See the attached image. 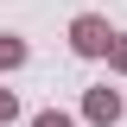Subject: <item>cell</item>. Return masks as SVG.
I'll use <instances>...</instances> for the list:
<instances>
[{
    "label": "cell",
    "mask_w": 127,
    "mask_h": 127,
    "mask_svg": "<svg viewBox=\"0 0 127 127\" xmlns=\"http://www.w3.org/2000/svg\"><path fill=\"white\" fill-rule=\"evenodd\" d=\"M89 114H95V121H108V114H114V95H108V89H95V95H89Z\"/></svg>",
    "instance_id": "7a4b0ae2"
},
{
    "label": "cell",
    "mask_w": 127,
    "mask_h": 127,
    "mask_svg": "<svg viewBox=\"0 0 127 127\" xmlns=\"http://www.w3.org/2000/svg\"><path fill=\"white\" fill-rule=\"evenodd\" d=\"M108 45V26L102 19H76V51H102Z\"/></svg>",
    "instance_id": "6da1fadb"
},
{
    "label": "cell",
    "mask_w": 127,
    "mask_h": 127,
    "mask_svg": "<svg viewBox=\"0 0 127 127\" xmlns=\"http://www.w3.org/2000/svg\"><path fill=\"white\" fill-rule=\"evenodd\" d=\"M38 127H76V121H64V114H38Z\"/></svg>",
    "instance_id": "277c9868"
},
{
    "label": "cell",
    "mask_w": 127,
    "mask_h": 127,
    "mask_svg": "<svg viewBox=\"0 0 127 127\" xmlns=\"http://www.w3.org/2000/svg\"><path fill=\"white\" fill-rule=\"evenodd\" d=\"M26 57V45H19V38H0V64H19Z\"/></svg>",
    "instance_id": "3957f363"
}]
</instances>
